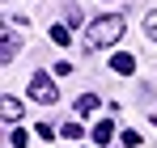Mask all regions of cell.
<instances>
[{"label": "cell", "instance_id": "cell-10", "mask_svg": "<svg viewBox=\"0 0 157 148\" xmlns=\"http://www.w3.org/2000/svg\"><path fill=\"white\" fill-rule=\"evenodd\" d=\"M144 34L157 43V9H149V13H144Z\"/></svg>", "mask_w": 157, "mask_h": 148}, {"label": "cell", "instance_id": "cell-12", "mask_svg": "<svg viewBox=\"0 0 157 148\" xmlns=\"http://www.w3.org/2000/svg\"><path fill=\"white\" fill-rule=\"evenodd\" d=\"M38 140H55V127L51 123H38Z\"/></svg>", "mask_w": 157, "mask_h": 148}, {"label": "cell", "instance_id": "cell-2", "mask_svg": "<svg viewBox=\"0 0 157 148\" xmlns=\"http://www.w3.org/2000/svg\"><path fill=\"white\" fill-rule=\"evenodd\" d=\"M30 98H34V102H43V106H55L59 89L51 85V76H47V72H34V76H30Z\"/></svg>", "mask_w": 157, "mask_h": 148}, {"label": "cell", "instance_id": "cell-1", "mask_svg": "<svg viewBox=\"0 0 157 148\" xmlns=\"http://www.w3.org/2000/svg\"><path fill=\"white\" fill-rule=\"evenodd\" d=\"M123 30H128L123 13H102V17H94V21L85 25V43L89 47H115L123 38Z\"/></svg>", "mask_w": 157, "mask_h": 148}, {"label": "cell", "instance_id": "cell-11", "mask_svg": "<svg viewBox=\"0 0 157 148\" xmlns=\"http://www.w3.org/2000/svg\"><path fill=\"white\" fill-rule=\"evenodd\" d=\"M47 34H51V43H59V47H68V25H51Z\"/></svg>", "mask_w": 157, "mask_h": 148}, {"label": "cell", "instance_id": "cell-5", "mask_svg": "<svg viewBox=\"0 0 157 148\" xmlns=\"http://www.w3.org/2000/svg\"><path fill=\"white\" fill-rule=\"evenodd\" d=\"M21 51V38H13V34H4V47H0V64H13V55Z\"/></svg>", "mask_w": 157, "mask_h": 148}, {"label": "cell", "instance_id": "cell-6", "mask_svg": "<svg viewBox=\"0 0 157 148\" xmlns=\"http://www.w3.org/2000/svg\"><path fill=\"white\" fill-rule=\"evenodd\" d=\"M110 140H115V123H110V119H102V123L94 127V144H110Z\"/></svg>", "mask_w": 157, "mask_h": 148}, {"label": "cell", "instance_id": "cell-7", "mask_svg": "<svg viewBox=\"0 0 157 148\" xmlns=\"http://www.w3.org/2000/svg\"><path fill=\"white\" fill-rule=\"evenodd\" d=\"M72 110H77V114H89V110H98V93H81V98L72 102Z\"/></svg>", "mask_w": 157, "mask_h": 148}, {"label": "cell", "instance_id": "cell-3", "mask_svg": "<svg viewBox=\"0 0 157 148\" xmlns=\"http://www.w3.org/2000/svg\"><path fill=\"white\" fill-rule=\"evenodd\" d=\"M110 68H115V72H119V76H132V72H136V59H132L128 51H119V55L110 59Z\"/></svg>", "mask_w": 157, "mask_h": 148}, {"label": "cell", "instance_id": "cell-4", "mask_svg": "<svg viewBox=\"0 0 157 148\" xmlns=\"http://www.w3.org/2000/svg\"><path fill=\"white\" fill-rule=\"evenodd\" d=\"M0 110H4V119H9V123H21V114H26L17 98H4V102H0Z\"/></svg>", "mask_w": 157, "mask_h": 148}, {"label": "cell", "instance_id": "cell-9", "mask_svg": "<svg viewBox=\"0 0 157 148\" xmlns=\"http://www.w3.org/2000/svg\"><path fill=\"white\" fill-rule=\"evenodd\" d=\"M59 135H64V140H81L85 127H81V123H64V127H59Z\"/></svg>", "mask_w": 157, "mask_h": 148}, {"label": "cell", "instance_id": "cell-8", "mask_svg": "<svg viewBox=\"0 0 157 148\" xmlns=\"http://www.w3.org/2000/svg\"><path fill=\"white\" fill-rule=\"evenodd\" d=\"M26 144H30L26 127H13V135H9V148H26Z\"/></svg>", "mask_w": 157, "mask_h": 148}]
</instances>
